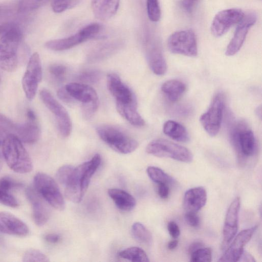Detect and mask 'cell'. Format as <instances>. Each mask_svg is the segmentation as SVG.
<instances>
[{
    "label": "cell",
    "instance_id": "31",
    "mask_svg": "<svg viewBox=\"0 0 262 262\" xmlns=\"http://www.w3.org/2000/svg\"><path fill=\"white\" fill-rule=\"evenodd\" d=\"M146 171L149 178L158 184H165L169 186L176 183V181L173 178L159 167L149 166Z\"/></svg>",
    "mask_w": 262,
    "mask_h": 262
},
{
    "label": "cell",
    "instance_id": "7",
    "mask_svg": "<svg viewBox=\"0 0 262 262\" xmlns=\"http://www.w3.org/2000/svg\"><path fill=\"white\" fill-rule=\"evenodd\" d=\"M39 95L44 104L55 116L61 136L64 138L69 136L72 130V122L67 111L48 90L42 89Z\"/></svg>",
    "mask_w": 262,
    "mask_h": 262
},
{
    "label": "cell",
    "instance_id": "6",
    "mask_svg": "<svg viewBox=\"0 0 262 262\" xmlns=\"http://www.w3.org/2000/svg\"><path fill=\"white\" fill-rule=\"evenodd\" d=\"M224 106V96L219 93L213 97L207 111L200 117L202 126L211 137L215 136L220 130Z\"/></svg>",
    "mask_w": 262,
    "mask_h": 262
},
{
    "label": "cell",
    "instance_id": "48",
    "mask_svg": "<svg viewBox=\"0 0 262 262\" xmlns=\"http://www.w3.org/2000/svg\"><path fill=\"white\" fill-rule=\"evenodd\" d=\"M45 239L49 243L55 244L60 241V237L58 234L50 233L45 236Z\"/></svg>",
    "mask_w": 262,
    "mask_h": 262
},
{
    "label": "cell",
    "instance_id": "5",
    "mask_svg": "<svg viewBox=\"0 0 262 262\" xmlns=\"http://www.w3.org/2000/svg\"><path fill=\"white\" fill-rule=\"evenodd\" d=\"M34 187L38 193L51 206L62 210L65 202L56 181L50 176L38 172L34 177Z\"/></svg>",
    "mask_w": 262,
    "mask_h": 262
},
{
    "label": "cell",
    "instance_id": "26",
    "mask_svg": "<svg viewBox=\"0 0 262 262\" xmlns=\"http://www.w3.org/2000/svg\"><path fill=\"white\" fill-rule=\"evenodd\" d=\"M116 108L120 115L134 126L141 127L145 121L137 109L136 101L127 104L116 102Z\"/></svg>",
    "mask_w": 262,
    "mask_h": 262
},
{
    "label": "cell",
    "instance_id": "39",
    "mask_svg": "<svg viewBox=\"0 0 262 262\" xmlns=\"http://www.w3.org/2000/svg\"><path fill=\"white\" fill-rule=\"evenodd\" d=\"M51 0H21L18 6L20 12H27L41 7Z\"/></svg>",
    "mask_w": 262,
    "mask_h": 262
},
{
    "label": "cell",
    "instance_id": "10",
    "mask_svg": "<svg viewBox=\"0 0 262 262\" xmlns=\"http://www.w3.org/2000/svg\"><path fill=\"white\" fill-rule=\"evenodd\" d=\"M21 37L8 36L0 38V68L13 72L17 67V50Z\"/></svg>",
    "mask_w": 262,
    "mask_h": 262
},
{
    "label": "cell",
    "instance_id": "50",
    "mask_svg": "<svg viewBox=\"0 0 262 262\" xmlns=\"http://www.w3.org/2000/svg\"><path fill=\"white\" fill-rule=\"evenodd\" d=\"M203 244L201 242H195L192 243L188 248V252L190 254L196 249L203 247Z\"/></svg>",
    "mask_w": 262,
    "mask_h": 262
},
{
    "label": "cell",
    "instance_id": "51",
    "mask_svg": "<svg viewBox=\"0 0 262 262\" xmlns=\"http://www.w3.org/2000/svg\"><path fill=\"white\" fill-rule=\"evenodd\" d=\"M27 116L28 118L29 121L35 122L36 120V116L34 112L28 109L27 112Z\"/></svg>",
    "mask_w": 262,
    "mask_h": 262
},
{
    "label": "cell",
    "instance_id": "19",
    "mask_svg": "<svg viewBox=\"0 0 262 262\" xmlns=\"http://www.w3.org/2000/svg\"><path fill=\"white\" fill-rule=\"evenodd\" d=\"M0 232L5 234L25 236L29 233L27 225L13 214L0 212Z\"/></svg>",
    "mask_w": 262,
    "mask_h": 262
},
{
    "label": "cell",
    "instance_id": "18",
    "mask_svg": "<svg viewBox=\"0 0 262 262\" xmlns=\"http://www.w3.org/2000/svg\"><path fill=\"white\" fill-rule=\"evenodd\" d=\"M145 52L147 63L152 72L159 76L164 75L167 71V64L160 43L156 41L147 43Z\"/></svg>",
    "mask_w": 262,
    "mask_h": 262
},
{
    "label": "cell",
    "instance_id": "29",
    "mask_svg": "<svg viewBox=\"0 0 262 262\" xmlns=\"http://www.w3.org/2000/svg\"><path fill=\"white\" fill-rule=\"evenodd\" d=\"M163 132L167 136L177 141L186 142L189 140L188 133L185 127L173 120H168L164 123Z\"/></svg>",
    "mask_w": 262,
    "mask_h": 262
},
{
    "label": "cell",
    "instance_id": "1",
    "mask_svg": "<svg viewBox=\"0 0 262 262\" xmlns=\"http://www.w3.org/2000/svg\"><path fill=\"white\" fill-rule=\"evenodd\" d=\"M229 138L238 162L241 164L257 152V143L254 134L244 121H230L228 125Z\"/></svg>",
    "mask_w": 262,
    "mask_h": 262
},
{
    "label": "cell",
    "instance_id": "54",
    "mask_svg": "<svg viewBox=\"0 0 262 262\" xmlns=\"http://www.w3.org/2000/svg\"><path fill=\"white\" fill-rule=\"evenodd\" d=\"M256 114H257V116L259 118H261V105L257 107L256 110Z\"/></svg>",
    "mask_w": 262,
    "mask_h": 262
},
{
    "label": "cell",
    "instance_id": "45",
    "mask_svg": "<svg viewBox=\"0 0 262 262\" xmlns=\"http://www.w3.org/2000/svg\"><path fill=\"white\" fill-rule=\"evenodd\" d=\"M198 0H182L181 5L182 8L188 13H191Z\"/></svg>",
    "mask_w": 262,
    "mask_h": 262
},
{
    "label": "cell",
    "instance_id": "38",
    "mask_svg": "<svg viewBox=\"0 0 262 262\" xmlns=\"http://www.w3.org/2000/svg\"><path fill=\"white\" fill-rule=\"evenodd\" d=\"M101 78V73L95 70H89L81 72L78 76L77 79L85 83H97Z\"/></svg>",
    "mask_w": 262,
    "mask_h": 262
},
{
    "label": "cell",
    "instance_id": "37",
    "mask_svg": "<svg viewBox=\"0 0 262 262\" xmlns=\"http://www.w3.org/2000/svg\"><path fill=\"white\" fill-rule=\"evenodd\" d=\"M147 12L149 19L158 21L161 17V9L158 0H146Z\"/></svg>",
    "mask_w": 262,
    "mask_h": 262
},
{
    "label": "cell",
    "instance_id": "11",
    "mask_svg": "<svg viewBox=\"0 0 262 262\" xmlns=\"http://www.w3.org/2000/svg\"><path fill=\"white\" fill-rule=\"evenodd\" d=\"M245 16L240 9L231 8L219 12L213 19L211 32L215 37H220L226 33L233 25L238 24Z\"/></svg>",
    "mask_w": 262,
    "mask_h": 262
},
{
    "label": "cell",
    "instance_id": "21",
    "mask_svg": "<svg viewBox=\"0 0 262 262\" xmlns=\"http://www.w3.org/2000/svg\"><path fill=\"white\" fill-rule=\"evenodd\" d=\"M88 35L82 28L78 32L69 37L48 41L45 43V46L48 49L55 51L68 50L90 39Z\"/></svg>",
    "mask_w": 262,
    "mask_h": 262
},
{
    "label": "cell",
    "instance_id": "55",
    "mask_svg": "<svg viewBox=\"0 0 262 262\" xmlns=\"http://www.w3.org/2000/svg\"><path fill=\"white\" fill-rule=\"evenodd\" d=\"M4 163V157L3 154L0 152V170L2 168Z\"/></svg>",
    "mask_w": 262,
    "mask_h": 262
},
{
    "label": "cell",
    "instance_id": "16",
    "mask_svg": "<svg viewBox=\"0 0 262 262\" xmlns=\"http://www.w3.org/2000/svg\"><path fill=\"white\" fill-rule=\"evenodd\" d=\"M107 86L117 103L127 104L136 101L132 91L116 74L110 73L107 75Z\"/></svg>",
    "mask_w": 262,
    "mask_h": 262
},
{
    "label": "cell",
    "instance_id": "22",
    "mask_svg": "<svg viewBox=\"0 0 262 262\" xmlns=\"http://www.w3.org/2000/svg\"><path fill=\"white\" fill-rule=\"evenodd\" d=\"M207 199L205 189L202 186L191 188L186 191L183 206L186 211L197 212L206 204Z\"/></svg>",
    "mask_w": 262,
    "mask_h": 262
},
{
    "label": "cell",
    "instance_id": "13",
    "mask_svg": "<svg viewBox=\"0 0 262 262\" xmlns=\"http://www.w3.org/2000/svg\"><path fill=\"white\" fill-rule=\"evenodd\" d=\"M240 206V198L236 197L227 210L223 230L222 248H227L236 234Z\"/></svg>",
    "mask_w": 262,
    "mask_h": 262
},
{
    "label": "cell",
    "instance_id": "44",
    "mask_svg": "<svg viewBox=\"0 0 262 262\" xmlns=\"http://www.w3.org/2000/svg\"><path fill=\"white\" fill-rule=\"evenodd\" d=\"M167 229L170 235L173 238H178L180 234V228L176 223L170 221L167 225Z\"/></svg>",
    "mask_w": 262,
    "mask_h": 262
},
{
    "label": "cell",
    "instance_id": "42",
    "mask_svg": "<svg viewBox=\"0 0 262 262\" xmlns=\"http://www.w3.org/2000/svg\"><path fill=\"white\" fill-rule=\"evenodd\" d=\"M185 219L188 225L193 227H198L200 224V219L196 212L186 211Z\"/></svg>",
    "mask_w": 262,
    "mask_h": 262
},
{
    "label": "cell",
    "instance_id": "3",
    "mask_svg": "<svg viewBox=\"0 0 262 262\" xmlns=\"http://www.w3.org/2000/svg\"><path fill=\"white\" fill-rule=\"evenodd\" d=\"M96 131L103 142L119 153H131L138 146V143L136 140L117 126L101 125L97 127Z\"/></svg>",
    "mask_w": 262,
    "mask_h": 262
},
{
    "label": "cell",
    "instance_id": "30",
    "mask_svg": "<svg viewBox=\"0 0 262 262\" xmlns=\"http://www.w3.org/2000/svg\"><path fill=\"white\" fill-rule=\"evenodd\" d=\"M101 161V156L98 154H95L90 161H86V165L81 177V189L84 194L88 189L92 176L100 166Z\"/></svg>",
    "mask_w": 262,
    "mask_h": 262
},
{
    "label": "cell",
    "instance_id": "25",
    "mask_svg": "<svg viewBox=\"0 0 262 262\" xmlns=\"http://www.w3.org/2000/svg\"><path fill=\"white\" fill-rule=\"evenodd\" d=\"M108 194L120 210L129 211L134 208L136 204L135 199L127 192L118 188L108 190Z\"/></svg>",
    "mask_w": 262,
    "mask_h": 262
},
{
    "label": "cell",
    "instance_id": "4",
    "mask_svg": "<svg viewBox=\"0 0 262 262\" xmlns=\"http://www.w3.org/2000/svg\"><path fill=\"white\" fill-rule=\"evenodd\" d=\"M150 155L160 158H168L185 163L193 160L191 152L187 148L163 139L151 141L146 148Z\"/></svg>",
    "mask_w": 262,
    "mask_h": 262
},
{
    "label": "cell",
    "instance_id": "47",
    "mask_svg": "<svg viewBox=\"0 0 262 262\" xmlns=\"http://www.w3.org/2000/svg\"><path fill=\"white\" fill-rule=\"evenodd\" d=\"M191 112V108L188 106H179L174 108L173 113L179 116L187 115Z\"/></svg>",
    "mask_w": 262,
    "mask_h": 262
},
{
    "label": "cell",
    "instance_id": "33",
    "mask_svg": "<svg viewBox=\"0 0 262 262\" xmlns=\"http://www.w3.org/2000/svg\"><path fill=\"white\" fill-rule=\"evenodd\" d=\"M132 233L134 238L139 243L150 245L152 237L150 231L141 223H135L132 227Z\"/></svg>",
    "mask_w": 262,
    "mask_h": 262
},
{
    "label": "cell",
    "instance_id": "2",
    "mask_svg": "<svg viewBox=\"0 0 262 262\" xmlns=\"http://www.w3.org/2000/svg\"><path fill=\"white\" fill-rule=\"evenodd\" d=\"M2 154L8 166L19 173L30 172L33 168L31 157L22 142L12 135H8L2 144Z\"/></svg>",
    "mask_w": 262,
    "mask_h": 262
},
{
    "label": "cell",
    "instance_id": "20",
    "mask_svg": "<svg viewBox=\"0 0 262 262\" xmlns=\"http://www.w3.org/2000/svg\"><path fill=\"white\" fill-rule=\"evenodd\" d=\"M64 87L70 95L74 100L81 102L82 105L99 103L96 91L86 84L72 82Z\"/></svg>",
    "mask_w": 262,
    "mask_h": 262
},
{
    "label": "cell",
    "instance_id": "43",
    "mask_svg": "<svg viewBox=\"0 0 262 262\" xmlns=\"http://www.w3.org/2000/svg\"><path fill=\"white\" fill-rule=\"evenodd\" d=\"M57 95L61 100L67 104H71L74 102V99L70 95L64 86L58 89Z\"/></svg>",
    "mask_w": 262,
    "mask_h": 262
},
{
    "label": "cell",
    "instance_id": "23",
    "mask_svg": "<svg viewBox=\"0 0 262 262\" xmlns=\"http://www.w3.org/2000/svg\"><path fill=\"white\" fill-rule=\"evenodd\" d=\"M23 184L9 177L0 178V203L12 208L19 206V203L12 193V190L21 187Z\"/></svg>",
    "mask_w": 262,
    "mask_h": 262
},
{
    "label": "cell",
    "instance_id": "27",
    "mask_svg": "<svg viewBox=\"0 0 262 262\" xmlns=\"http://www.w3.org/2000/svg\"><path fill=\"white\" fill-rule=\"evenodd\" d=\"M40 136V130L35 122H29L19 123L15 135L21 142L27 143H33L36 142Z\"/></svg>",
    "mask_w": 262,
    "mask_h": 262
},
{
    "label": "cell",
    "instance_id": "9",
    "mask_svg": "<svg viewBox=\"0 0 262 262\" xmlns=\"http://www.w3.org/2000/svg\"><path fill=\"white\" fill-rule=\"evenodd\" d=\"M42 76L40 56L38 53L35 52L29 58L22 79L23 89L28 99L31 100L35 97Z\"/></svg>",
    "mask_w": 262,
    "mask_h": 262
},
{
    "label": "cell",
    "instance_id": "34",
    "mask_svg": "<svg viewBox=\"0 0 262 262\" xmlns=\"http://www.w3.org/2000/svg\"><path fill=\"white\" fill-rule=\"evenodd\" d=\"M82 0H53L52 9L55 13H61L78 5Z\"/></svg>",
    "mask_w": 262,
    "mask_h": 262
},
{
    "label": "cell",
    "instance_id": "15",
    "mask_svg": "<svg viewBox=\"0 0 262 262\" xmlns=\"http://www.w3.org/2000/svg\"><path fill=\"white\" fill-rule=\"evenodd\" d=\"M27 197L32 208L33 217L38 226L45 225L48 221L50 211L48 204L35 190L31 187L26 190Z\"/></svg>",
    "mask_w": 262,
    "mask_h": 262
},
{
    "label": "cell",
    "instance_id": "35",
    "mask_svg": "<svg viewBox=\"0 0 262 262\" xmlns=\"http://www.w3.org/2000/svg\"><path fill=\"white\" fill-rule=\"evenodd\" d=\"M23 261L24 262H47L49 261V259L41 251L32 249L25 252L23 256Z\"/></svg>",
    "mask_w": 262,
    "mask_h": 262
},
{
    "label": "cell",
    "instance_id": "14",
    "mask_svg": "<svg viewBox=\"0 0 262 262\" xmlns=\"http://www.w3.org/2000/svg\"><path fill=\"white\" fill-rule=\"evenodd\" d=\"M256 19V15L254 13H249L244 16L238 23L234 36L227 46L225 52L227 56L234 55L241 49L250 28L254 25Z\"/></svg>",
    "mask_w": 262,
    "mask_h": 262
},
{
    "label": "cell",
    "instance_id": "24",
    "mask_svg": "<svg viewBox=\"0 0 262 262\" xmlns=\"http://www.w3.org/2000/svg\"><path fill=\"white\" fill-rule=\"evenodd\" d=\"M119 4L120 0H91L94 15L101 20L112 17L117 13Z\"/></svg>",
    "mask_w": 262,
    "mask_h": 262
},
{
    "label": "cell",
    "instance_id": "28",
    "mask_svg": "<svg viewBox=\"0 0 262 262\" xmlns=\"http://www.w3.org/2000/svg\"><path fill=\"white\" fill-rule=\"evenodd\" d=\"M186 89L185 84L177 79L167 80L161 86L162 92L171 102H175L179 100L185 93Z\"/></svg>",
    "mask_w": 262,
    "mask_h": 262
},
{
    "label": "cell",
    "instance_id": "46",
    "mask_svg": "<svg viewBox=\"0 0 262 262\" xmlns=\"http://www.w3.org/2000/svg\"><path fill=\"white\" fill-rule=\"evenodd\" d=\"M158 193L161 198H167L169 193V185L165 184H159L158 186Z\"/></svg>",
    "mask_w": 262,
    "mask_h": 262
},
{
    "label": "cell",
    "instance_id": "12",
    "mask_svg": "<svg viewBox=\"0 0 262 262\" xmlns=\"http://www.w3.org/2000/svg\"><path fill=\"white\" fill-rule=\"evenodd\" d=\"M257 228V225H255L241 231L233 238V242L220 257L219 261H238L244 251L245 246L250 240Z\"/></svg>",
    "mask_w": 262,
    "mask_h": 262
},
{
    "label": "cell",
    "instance_id": "40",
    "mask_svg": "<svg viewBox=\"0 0 262 262\" xmlns=\"http://www.w3.org/2000/svg\"><path fill=\"white\" fill-rule=\"evenodd\" d=\"M73 166L65 165L60 167L56 172V177L58 182L64 186L70 178L73 170Z\"/></svg>",
    "mask_w": 262,
    "mask_h": 262
},
{
    "label": "cell",
    "instance_id": "52",
    "mask_svg": "<svg viewBox=\"0 0 262 262\" xmlns=\"http://www.w3.org/2000/svg\"><path fill=\"white\" fill-rule=\"evenodd\" d=\"M178 245V241L177 239H173L169 242L168 244V248L169 250L174 249Z\"/></svg>",
    "mask_w": 262,
    "mask_h": 262
},
{
    "label": "cell",
    "instance_id": "53",
    "mask_svg": "<svg viewBox=\"0 0 262 262\" xmlns=\"http://www.w3.org/2000/svg\"><path fill=\"white\" fill-rule=\"evenodd\" d=\"M6 132H5L2 129H0V146H2L6 138L8 136Z\"/></svg>",
    "mask_w": 262,
    "mask_h": 262
},
{
    "label": "cell",
    "instance_id": "41",
    "mask_svg": "<svg viewBox=\"0 0 262 262\" xmlns=\"http://www.w3.org/2000/svg\"><path fill=\"white\" fill-rule=\"evenodd\" d=\"M67 71V67L61 64H53L49 68L50 75L56 80L63 81Z\"/></svg>",
    "mask_w": 262,
    "mask_h": 262
},
{
    "label": "cell",
    "instance_id": "17",
    "mask_svg": "<svg viewBox=\"0 0 262 262\" xmlns=\"http://www.w3.org/2000/svg\"><path fill=\"white\" fill-rule=\"evenodd\" d=\"M86 164L85 162L75 167L70 178L63 186L66 197L74 203H79L84 195L81 189V177Z\"/></svg>",
    "mask_w": 262,
    "mask_h": 262
},
{
    "label": "cell",
    "instance_id": "49",
    "mask_svg": "<svg viewBox=\"0 0 262 262\" xmlns=\"http://www.w3.org/2000/svg\"><path fill=\"white\" fill-rule=\"evenodd\" d=\"M238 261H255L254 258L248 252L244 250Z\"/></svg>",
    "mask_w": 262,
    "mask_h": 262
},
{
    "label": "cell",
    "instance_id": "8",
    "mask_svg": "<svg viewBox=\"0 0 262 262\" xmlns=\"http://www.w3.org/2000/svg\"><path fill=\"white\" fill-rule=\"evenodd\" d=\"M167 47L174 54L191 57L198 54L196 36L191 30H179L171 34L167 40Z\"/></svg>",
    "mask_w": 262,
    "mask_h": 262
},
{
    "label": "cell",
    "instance_id": "36",
    "mask_svg": "<svg viewBox=\"0 0 262 262\" xmlns=\"http://www.w3.org/2000/svg\"><path fill=\"white\" fill-rule=\"evenodd\" d=\"M190 261L193 262H210L212 259V250L210 248L201 247L192 252L191 254Z\"/></svg>",
    "mask_w": 262,
    "mask_h": 262
},
{
    "label": "cell",
    "instance_id": "32",
    "mask_svg": "<svg viewBox=\"0 0 262 262\" xmlns=\"http://www.w3.org/2000/svg\"><path fill=\"white\" fill-rule=\"evenodd\" d=\"M119 257L132 261L148 262L149 261L145 252L139 247L126 248L118 254Z\"/></svg>",
    "mask_w": 262,
    "mask_h": 262
}]
</instances>
